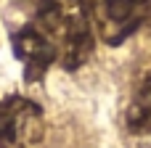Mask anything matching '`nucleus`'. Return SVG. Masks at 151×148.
I'll list each match as a JSON object with an SVG mask.
<instances>
[{"instance_id": "2", "label": "nucleus", "mask_w": 151, "mask_h": 148, "mask_svg": "<svg viewBox=\"0 0 151 148\" xmlns=\"http://www.w3.org/2000/svg\"><path fill=\"white\" fill-rule=\"evenodd\" d=\"M90 21L106 45H122L146 21L151 0H85Z\"/></svg>"}, {"instance_id": "1", "label": "nucleus", "mask_w": 151, "mask_h": 148, "mask_svg": "<svg viewBox=\"0 0 151 148\" xmlns=\"http://www.w3.org/2000/svg\"><path fill=\"white\" fill-rule=\"evenodd\" d=\"M27 82L42 79L53 66L80 69L93 53V21L85 0H40L35 16L11 37Z\"/></svg>"}, {"instance_id": "3", "label": "nucleus", "mask_w": 151, "mask_h": 148, "mask_svg": "<svg viewBox=\"0 0 151 148\" xmlns=\"http://www.w3.org/2000/svg\"><path fill=\"white\" fill-rule=\"evenodd\" d=\"M42 138V109L24 98L0 101V148H35Z\"/></svg>"}, {"instance_id": "4", "label": "nucleus", "mask_w": 151, "mask_h": 148, "mask_svg": "<svg viewBox=\"0 0 151 148\" xmlns=\"http://www.w3.org/2000/svg\"><path fill=\"white\" fill-rule=\"evenodd\" d=\"M125 127L135 135L151 132V69L141 71L127 93L125 106Z\"/></svg>"}]
</instances>
